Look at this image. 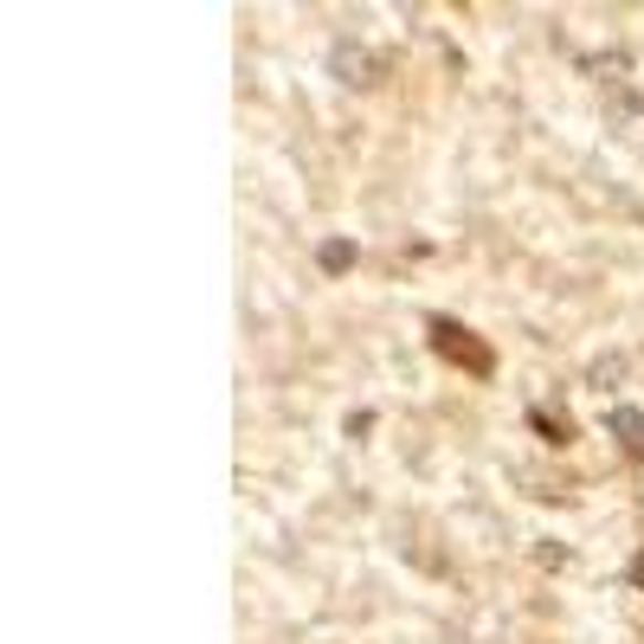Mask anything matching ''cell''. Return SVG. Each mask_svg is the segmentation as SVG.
<instances>
[{
  "mask_svg": "<svg viewBox=\"0 0 644 644\" xmlns=\"http://www.w3.org/2000/svg\"><path fill=\"white\" fill-rule=\"evenodd\" d=\"M355 258H361V252H355V239H323V245H316V265L329 271V277L355 271Z\"/></svg>",
  "mask_w": 644,
  "mask_h": 644,
  "instance_id": "cell-5",
  "label": "cell"
},
{
  "mask_svg": "<svg viewBox=\"0 0 644 644\" xmlns=\"http://www.w3.org/2000/svg\"><path fill=\"white\" fill-rule=\"evenodd\" d=\"M425 329H432V355H439V361H452V368H464V374H477V380L496 374V348L484 336H471L464 323H452V316H432Z\"/></svg>",
  "mask_w": 644,
  "mask_h": 644,
  "instance_id": "cell-1",
  "label": "cell"
},
{
  "mask_svg": "<svg viewBox=\"0 0 644 644\" xmlns=\"http://www.w3.org/2000/svg\"><path fill=\"white\" fill-rule=\"evenodd\" d=\"M529 425L548 439V445H568V439H573V425L561 413H548V407H529Z\"/></svg>",
  "mask_w": 644,
  "mask_h": 644,
  "instance_id": "cell-6",
  "label": "cell"
},
{
  "mask_svg": "<svg viewBox=\"0 0 644 644\" xmlns=\"http://www.w3.org/2000/svg\"><path fill=\"white\" fill-rule=\"evenodd\" d=\"M625 374V361L619 355H606V361H593V387H606V380H619Z\"/></svg>",
  "mask_w": 644,
  "mask_h": 644,
  "instance_id": "cell-7",
  "label": "cell"
},
{
  "mask_svg": "<svg viewBox=\"0 0 644 644\" xmlns=\"http://www.w3.org/2000/svg\"><path fill=\"white\" fill-rule=\"evenodd\" d=\"M329 72L341 84H355V91H374L380 77H387V52H368L361 39H336L329 45Z\"/></svg>",
  "mask_w": 644,
  "mask_h": 644,
  "instance_id": "cell-2",
  "label": "cell"
},
{
  "mask_svg": "<svg viewBox=\"0 0 644 644\" xmlns=\"http://www.w3.org/2000/svg\"><path fill=\"white\" fill-rule=\"evenodd\" d=\"M632 587H638V593H644V548H638V555H632Z\"/></svg>",
  "mask_w": 644,
  "mask_h": 644,
  "instance_id": "cell-8",
  "label": "cell"
},
{
  "mask_svg": "<svg viewBox=\"0 0 644 644\" xmlns=\"http://www.w3.org/2000/svg\"><path fill=\"white\" fill-rule=\"evenodd\" d=\"M606 432L619 439V452H625V457H644V413H638V407H612Z\"/></svg>",
  "mask_w": 644,
  "mask_h": 644,
  "instance_id": "cell-3",
  "label": "cell"
},
{
  "mask_svg": "<svg viewBox=\"0 0 644 644\" xmlns=\"http://www.w3.org/2000/svg\"><path fill=\"white\" fill-rule=\"evenodd\" d=\"M606 116L612 123H619V129H632V123H638L644 116V97H638V84H632V77H606Z\"/></svg>",
  "mask_w": 644,
  "mask_h": 644,
  "instance_id": "cell-4",
  "label": "cell"
}]
</instances>
